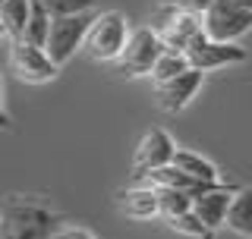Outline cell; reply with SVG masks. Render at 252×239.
Listing matches in <instances>:
<instances>
[{"label": "cell", "mask_w": 252, "mask_h": 239, "mask_svg": "<svg viewBox=\"0 0 252 239\" xmlns=\"http://www.w3.org/2000/svg\"><path fill=\"white\" fill-rule=\"evenodd\" d=\"M60 233V214L47 205L19 195H10L3 202L0 239H57Z\"/></svg>", "instance_id": "cell-1"}, {"label": "cell", "mask_w": 252, "mask_h": 239, "mask_svg": "<svg viewBox=\"0 0 252 239\" xmlns=\"http://www.w3.org/2000/svg\"><path fill=\"white\" fill-rule=\"evenodd\" d=\"M129 19L120 13V10H104L94 16L92 29H89V38H85V54L98 63H117L120 54L126 51L129 44Z\"/></svg>", "instance_id": "cell-2"}, {"label": "cell", "mask_w": 252, "mask_h": 239, "mask_svg": "<svg viewBox=\"0 0 252 239\" xmlns=\"http://www.w3.org/2000/svg\"><path fill=\"white\" fill-rule=\"evenodd\" d=\"M202 26L211 41L236 44L246 31H252V10L240 6L236 0H215L202 16Z\"/></svg>", "instance_id": "cell-3"}, {"label": "cell", "mask_w": 252, "mask_h": 239, "mask_svg": "<svg viewBox=\"0 0 252 239\" xmlns=\"http://www.w3.org/2000/svg\"><path fill=\"white\" fill-rule=\"evenodd\" d=\"M161 54H164V41L155 31V26H139V29H132L129 44H126V51L120 54V60L114 66L123 76H152Z\"/></svg>", "instance_id": "cell-4"}, {"label": "cell", "mask_w": 252, "mask_h": 239, "mask_svg": "<svg viewBox=\"0 0 252 239\" xmlns=\"http://www.w3.org/2000/svg\"><path fill=\"white\" fill-rule=\"evenodd\" d=\"M98 13H82V16H66V19H54L51 26V38H47V57L57 66L69 63L76 57V51H85V38Z\"/></svg>", "instance_id": "cell-5"}, {"label": "cell", "mask_w": 252, "mask_h": 239, "mask_svg": "<svg viewBox=\"0 0 252 239\" xmlns=\"http://www.w3.org/2000/svg\"><path fill=\"white\" fill-rule=\"evenodd\" d=\"M158 10H161V16H158L155 31L161 35L164 51L189 54V47L205 35L202 16H192V13H183V10H170V6H158Z\"/></svg>", "instance_id": "cell-6"}, {"label": "cell", "mask_w": 252, "mask_h": 239, "mask_svg": "<svg viewBox=\"0 0 252 239\" xmlns=\"http://www.w3.org/2000/svg\"><path fill=\"white\" fill-rule=\"evenodd\" d=\"M177 142L170 139L167 129H148L142 135V142L136 145V157H132V182L142 179L145 173L161 170V167H170L173 157H177Z\"/></svg>", "instance_id": "cell-7"}, {"label": "cell", "mask_w": 252, "mask_h": 239, "mask_svg": "<svg viewBox=\"0 0 252 239\" xmlns=\"http://www.w3.org/2000/svg\"><path fill=\"white\" fill-rule=\"evenodd\" d=\"M10 66H13V73L29 85L54 82L57 73H60V66L47 57L44 47H32L26 41H13L10 44Z\"/></svg>", "instance_id": "cell-8"}, {"label": "cell", "mask_w": 252, "mask_h": 239, "mask_svg": "<svg viewBox=\"0 0 252 239\" xmlns=\"http://www.w3.org/2000/svg\"><path fill=\"white\" fill-rule=\"evenodd\" d=\"M189 66L199 73H211V69H224V66H236L249 57L246 47L240 44H224V41H211L208 35H202L199 41L189 47Z\"/></svg>", "instance_id": "cell-9"}, {"label": "cell", "mask_w": 252, "mask_h": 239, "mask_svg": "<svg viewBox=\"0 0 252 239\" xmlns=\"http://www.w3.org/2000/svg\"><path fill=\"white\" fill-rule=\"evenodd\" d=\"M205 82V73H199V69H186L180 79H173V82L161 85L158 91V107L164 110V114H180V110H186L189 104H192V98L199 94Z\"/></svg>", "instance_id": "cell-10"}, {"label": "cell", "mask_w": 252, "mask_h": 239, "mask_svg": "<svg viewBox=\"0 0 252 239\" xmlns=\"http://www.w3.org/2000/svg\"><path fill=\"white\" fill-rule=\"evenodd\" d=\"M233 195H236V189L227 186V182H220V186H215L211 192H205V195L195 198L192 211L202 217V224L208 230L227 227V211H230V205H233Z\"/></svg>", "instance_id": "cell-11"}, {"label": "cell", "mask_w": 252, "mask_h": 239, "mask_svg": "<svg viewBox=\"0 0 252 239\" xmlns=\"http://www.w3.org/2000/svg\"><path fill=\"white\" fill-rule=\"evenodd\" d=\"M117 208H120V214H126V217H132V220H152V217H161L158 189H148V186L120 189V192H117Z\"/></svg>", "instance_id": "cell-12"}, {"label": "cell", "mask_w": 252, "mask_h": 239, "mask_svg": "<svg viewBox=\"0 0 252 239\" xmlns=\"http://www.w3.org/2000/svg\"><path fill=\"white\" fill-rule=\"evenodd\" d=\"M32 16V0H0V26H3V35L13 41H22Z\"/></svg>", "instance_id": "cell-13"}, {"label": "cell", "mask_w": 252, "mask_h": 239, "mask_svg": "<svg viewBox=\"0 0 252 239\" xmlns=\"http://www.w3.org/2000/svg\"><path fill=\"white\" fill-rule=\"evenodd\" d=\"M173 167H177V170H183L186 177H192L195 182H220L218 167L211 164L208 157L195 154V151H189V148H180V151H177V157H173Z\"/></svg>", "instance_id": "cell-14"}, {"label": "cell", "mask_w": 252, "mask_h": 239, "mask_svg": "<svg viewBox=\"0 0 252 239\" xmlns=\"http://www.w3.org/2000/svg\"><path fill=\"white\" fill-rule=\"evenodd\" d=\"M227 230L252 239V186L236 189L233 205H230V211H227Z\"/></svg>", "instance_id": "cell-15"}, {"label": "cell", "mask_w": 252, "mask_h": 239, "mask_svg": "<svg viewBox=\"0 0 252 239\" xmlns=\"http://www.w3.org/2000/svg\"><path fill=\"white\" fill-rule=\"evenodd\" d=\"M51 26H54V16L44 10L41 0H32V16H29V26L22 41L32 47H47V38H51Z\"/></svg>", "instance_id": "cell-16"}, {"label": "cell", "mask_w": 252, "mask_h": 239, "mask_svg": "<svg viewBox=\"0 0 252 239\" xmlns=\"http://www.w3.org/2000/svg\"><path fill=\"white\" fill-rule=\"evenodd\" d=\"M186 69H192V66H189V57H186V54L164 51L161 60H158L155 69H152V85H155V89H161V85H167V82H173V79H180Z\"/></svg>", "instance_id": "cell-17"}, {"label": "cell", "mask_w": 252, "mask_h": 239, "mask_svg": "<svg viewBox=\"0 0 252 239\" xmlns=\"http://www.w3.org/2000/svg\"><path fill=\"white\" fill-rule=\"evenodd\" d=\"M158 202H161V217L173 220V217H180V214L192 211L195 198L189 192H180V189H158Z\"/></svg>", "instance_id": "cell-18"}, {"label": "cell", "mask_w": 252, "mask_h": 239, "mask_svg": "<svg viewBox=\"0 0 252 239\" xmlns=\"http://www.w3.org/2000/svg\"><path fill=\"white\" fill-rule=\"evenodd\" d=\"M167 227L173 230V233H180V236H189V239H211L215 236V230H208L202 224V217L195 211H189V214H180V217H173L167 220Z\"/></svg>", "instance_id": "cell-19"}, {"label": "cell", "mask_w": 252, "mask_h": 239, "mask_svg": "<svg viewBox=\"0 0 252 239\" xmlns=\"http://www.w3.org/2000/svg\"><path fill=\"white\" fill-rule=\"evenodd\" d=\"M44 10L54 19H66V16H82V13H94V0H41Z\"/></svg>", "instance_id": "cell-20"}, {"label": "cell", "mask_w": 252, "mask_h": 239, "mask_svg": "<svg viewBox=\"0 0 252 239\" xmlns=\"http://www.w3.org/2000/svg\"><path fill=\"white\" fill-rule=\"evenodd\" d=\"M215 0H158V6H170V10H183L192 16H205Z\"/></svg>", "instance_id": "cell-21"}, {"label": "cell", "mask_w": 252, "mask_h": 239, "mask_svg": "<svg viewBox=\"0 0 252 239\" xmlns=\"http://www.w3.org/2000/svg\"><path fill=\"white\" fill-rule=\"evenodd\" d=\"M57 239H94V236L89 233V230H79V227H76V230H63Z\"/></svg>", "instance_id": "cell-22"}, {"label": "cell", "mask_w": 252, "mask_h": 239, "mask_svg": "<svg viewBox=\"0 0 252 239\" xmlns=\"http://www.w3.org/2000/svg\"><path fill=\"white\" fill-rule=\"evenodd\" d=\"M240 6H246V10H252V0H236Z\"/></svg>", "instance_id": "cell-23"}]
</instances>
